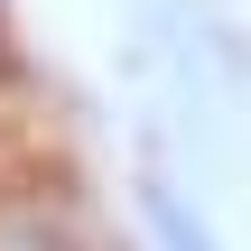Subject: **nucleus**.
<instances>
[{
  "mask_svg": "<svg viewBox=\"0 0 251 251\" xmlns=\"http://www.w3.org/2000/svg\"><path fill=\"white\" fill-rule=\"evenodd\" d=\"M130 93L149 158L186 186H251V9L242 0H140L130 9Z\"/></svg>",
  "mask_w": 251,
  "mask_h": 251,
  "instance_id": "f257e3e1",
  "label": "nucleus"
},
{
  "mask_svg": "<svg viewBox=\"0 0 251 251\" xmlns=\"http://www.w3.org/2000/svg\"><path fill=\"white\" fill-rule=\"evenodd\" d=\"M0 251H121L112 224L93 214V196L75 177H56V158L0 177Z\"/></svg>",
  "mask_w": 251,
  "mask_h": 251,
  "instance_id": "f03ea898",
  "label": "nucleus"
},
{
  "mask_svg": "<svg viewBox=\"0 0 251 251\" xmlns=\"http://www.w3.org/2000/svg\"><path fill=\"white\" fill-rule=\"evenodd\" d=\"M130 205H140V251H224V224H214V196L186 186L168 158L140 149V177H130Z\"/></svg>",
  "mask_w": 251,
  "mask_h": 251,
  "instance_id": "7ed1b4c3",
  "label": "nucleus"
}]
</instances>
